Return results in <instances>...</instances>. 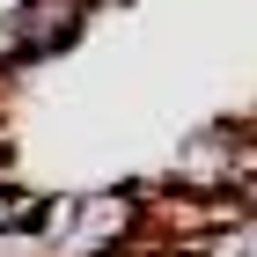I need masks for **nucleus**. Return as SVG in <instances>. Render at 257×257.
Returning <instances> with one entry per match:
<instances>
[{"mask_svg":"<svg viewBox=\"0 0 257 257\" xmlns=\"http://www.w3.org/2000/svg\"><path fill=\"white\" fill-rule=\"evenodd\" d=\"M235 155H242V125H206V133L184 140L177 184L184 191H228L235 184Z\"/></svg>","mask_w":257,"mask_h":257,"instance_id":"obj_1","label":"nucleus"},{"mask_svg":"<svg viewBox=\"0 0 257 257\" xmlns=\"http://www.w3.org/2000/svg\"><path fill=\"white\" fill-rule=\"evenodd\" d=\"M0 257H44V228L37 220H8L0 228Z\"/></svg>","mask_w":257,"mask_h":257,"instance_id":"obj_2","label":"nucleus"}]
</instances>
